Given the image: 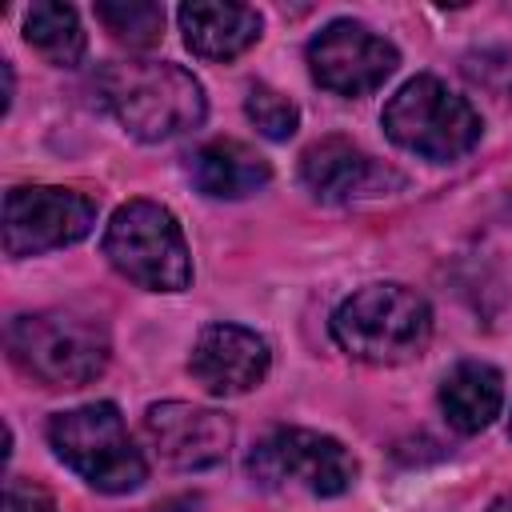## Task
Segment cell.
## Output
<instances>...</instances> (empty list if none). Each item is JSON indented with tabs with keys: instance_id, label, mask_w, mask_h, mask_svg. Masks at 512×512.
<instances>
[{
	"instance_id": "obj_1",
	"label": "cell",
	"mask_w": 512,
	"mask_h": 512,
	"mask_svg": "<svg viewBox=\"0 0 512 512\" xmlns=\"http://www.w3.org/2000/svg\"><path fill=\"white\" fill-rule=\"evenodd\" d=\"M96 92L116 124L144 144L176 140L200 128L208 112L200 80L172 60H108Z\"/></svg>"
},
{
	"instance_id": "obj_2",
	"label": "cell",
	"mask_w": 512,
	"mask_h": 512,
	"mask_svg": "<svg viewBox=\"0 0 512 512\" xmlns=\"http://www.w3.org/2000/svg\"><path fill=\"white\" fill-rule=\"evenodd\" d=\"M332 340L344 356L360 364H404L416 360L432 340V308L428 300L396 280L364 284L344 296L332 312Z\"/></svg>"
},
{
	"instance_id": "obj_3",
	"label": "cell",
	"mask_w": 512,
	"mask_h": 512,
	"mask_svg": "<svg viewBox=\"0 0 512 512\" xmlns=\"http://www.w3.org/2000/svg\"><path fill=\"white\" fill-rule=\"evenodd\" d=\"M12 360L48 388H80L104 376L112 360L108 328L72 308L20 312L8 320Z\"/></svg>"
},
{
	"instance_id": "obj_4",
	"label": "cell",
	"mask_w": 512,
	"mask_h": 512,
	"mask_svg": "<svg viewBox=\"0 0 512 512\" xmlns=\"http://www.w3.org/2000/svg\"><path fill=\"white\" fill-rule=\"evenodd\" d=\"M52 452L96 492L120 496L148 480V464L128 436V424L112 400L80 404L48 420Z\"/></svg>"
},
{
	"instance_id": "obj_5",
	"label": "cell",
	"mask_w": 512,
	"mask_h": 512,
	"mask_svg": "<svg viewBox=\"0 0 512 512\" xmlns=\"http://www.w3.org/2000/svg\"><path fill=\"white\" fill-rule=\"evenodd\" d=\"M380 120L392 144L436 164L468 156L484 132L476 108L436 76H412L400 84Z\"/></svg>"
},
{
	"instance_id": "obj_6",
	"label": "cell",
	"mask_w": 512,
	"mask_h": 512,
	"mask_svg": "<svg viewBox=\"0 0 512 512\" xmlns=\"http://www.w3.org/2000/svg\"><path fill=\"white\" fill-rule=\"evenodd\" d=\"M104 256L124 280L148 292H184L192 284L184 232L156 200H128L112 212L104 228Z\"/></svg>"
},
{
	"instance_id": "obj_7",
	"label": "cell",
	"mask_w": 512,
	"mask_h": 512,
	"mask_svg": "<svg viewBox=\"0 0 512 512\" xmlns=\"http://www.w3.org/2000/svg\"><path fill=\"white\" fill-rule=\"evenodd\" d=\"M244 472L264 492H276V496L300 492V496L328 500L352 488L356 460L336 436H324L312 428H272L252 444Z\"/></svg>"
},
{
	"instance_id": "obj_8",
	"label": "cell",
	"mask_w": 512,
	"mask_h": 512,
	"mask_svg": "<svg viewBox=\"0 0 512 512\" xmlns=\"http://www.w3.org/2000/svg\"><path fill=\"white\" fill-rule=\"evenodd\" d=\"M96 224V200L76 188L20 184L4 196V252L12 260L44 256L84 240Z\"/></svg>"
},
{
	"instance_id": "obj_9",
	"label": "cell",
	"mask_w": 512,
	"mask_h": 512,
	"mask_svg": "<svg viewBox=\"0 0 512 512\" xmlns=\"http://www.w3.org/2000/svg\"><path fill=\"white\" fill-rule=\"evenodd\" d=\"M400 64L392 40L360 20H332L308 40V72L332 96H368Z\"/></svg>"
},
{
	"instance_id": "obj_10",
	"label": "cell",
	"mask_w": 512,
	"mask_h": 512,
	"mask_svg": "<svg viewBox=\"0 0 512 512\" xmlns=\"http://www.w3.org/2000/svg\"><path fill=\"white\" fill-rule=\"evenodd\" d=\"M144 432H148L156 456L180 472H204V468L224 464L232 436H236V428L224 412L184 404V400L148 404Z\"/></svg>"
},
{
	"instance_id": "obj_11",
	"label": "cell",
	"mask_w": 512,
	"mask_h": 512,
	"mask_svg": "<svg viewBox=\"0 0 512 512\" xmlns=\"http://www.w3.org/2000/svg\"><path fill=\"white\" fill-rule=\"evenodd\" d=\"M300 184L320 200V204H352L364 196H388L404 188V176L356 148L344 136H324L304 148L300 156Z\"/></svg>"
},
{
	"instance_id": "obj_12",
	"label": "cell",
	"mask_w": 512,
	"mask_h": 512,
	"mask_svg": "<svg viewBox=\"0 0 512 512\" xmlns=\"http://www.w3.org/2000/svg\"><path fill=\"white\" fill-rule=\"evenodd\" d=\"M272 368V348L260 332L244 324H208L188 356L192 380L208 396H244L252 392Z\"/></svg>"
},
{
	"instance_id": "obj_13",
	"label": "cell",
	"mask_w": 512,
	"mask_h": 512,
	"mask_svg": "<svg viewBox=\"0 0 512 512\" xmlns=\"http://www.w3.org/2000/svg\"><path fill=\"white\" fill-rule=\"evenodd\" d=\"M184 44L200 60H236L260 40L264 16L252 4H220V0H192L176 12Z\"/></svg>"
},
{
	"instance_id": "obj_14",
	"label": "cell",
	"mask_w": 512,
	"mask_h": 512,
	"mask_svg": "<svg viewBox=\"0 0 512 512\" xmlns=\"http://www.w3.org/2000/svg\"><path fill=\"white\" fill-rule=\"evenodd\" d=\"M188 176L208 200H244L272 180V168L240 140H208L188 156Z\"/></svg>"
},
{
	"instance_id": "obj_15",
	"label": "cell",
	"mask_w": 512,
	"mask_h": 512,
	"mask_svg": "<svg viewBox=\"0 0 512 512\" xmlns=\"http://www.w3.org/2000/svg\"><path fill=\"white\" fill-rule=\"evenodd\" d=\"M500 404H504V376L484 360H460L440 384L444 420L460 436L484 432L500 416Z\"/></svg>"
},
{
	"instance_id": "obj_16",
	"label": "cell",
	"mask_w": 512,
	"mask_h": 512,
	"mask_svg": "<svg viewBox=\"0 0 512 512\" xmlns=\"http://www.w3.org/2000/svg\"><path fill=\"white\" fill-rule=\"evenodd\" d=\"M24 40L56 68H72L84 56V28L72 4H56V0L32 4L24 16Z\"/></svg>"
},
{
	"instance_id": "obj_17",
	"label": "cell",
	"mask_w": 512,
	"mask_h": 512,
	"mask_svg": "<svg viewBox=\"0 0 512 512\" xmlns=\"http://www.w3.org/2000/svg\"><path fill=\"white\" fill-rule=\"evenodd\" d=\"M96 20L112 32V40H120L128 48H152L164 36V8L152 0L96 4Z\"/></svg>"
},
{
	"instance_id": "obj_18",
	"label": "cell",
	"mask_w": 512,
	"mask_h": 512,
	"mask_svg": "<svg viewBox=\"0 0 512 512\" xmlns=\"http://www.w3.org/2000/svg\"><path fill=\"white\" fill-rule=\"evenodd\" d=\"M244 112L256 124V132L268 140H288L300 128V108L272 84H252L244 96Z\"/></svg>"
},
{
	"instance_id": "obj_19",
	"label": "cell",
	"mask_w": 512,
	"mask_h": 512,
	"mask_svg": "<svg viewBox=\"0 0 512 512\" xmlns=\"http://www.w3.org/2000/svg\"><path fill=\"white\" fill-rule=\"evenodd\" d=\"M4 512H56V500L40 484H32L24 476H8V484H4Z\"/></svg>"
},
{
	"instance_id": "obj_20",
	"label": "cell",
	"mask_w": 512,
	"mask_h": 512,
	"mask_svg": "<svg viewBox=\"0 0 512 512\" xmlns=\"http://www.w3.org/2000/svg\"><path fill=\"white\" fill-rule=\"evenodd\" d=\"M488 512H512V492H504V496H496V500L488 504Z\"/></svg>"
},
{
	"instance_id": "obj_21",
	"label": "cell",
	"mask_w": 512,
	"mask_h": 512,
	"mask_svg": "<svg viewBox=\"0 0 512 512\" xmlns=\"http://www.w3.org/2000/svg\"><path fill=\"white\" fill-rule=\"evenodd\" d=\"M508 436H512V420H508Z\"/></svg>"
}]
</instances>
